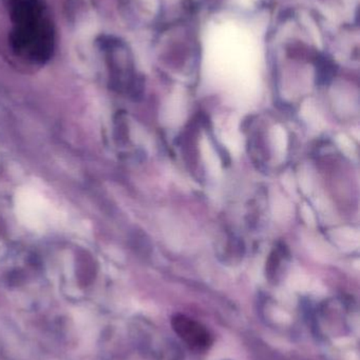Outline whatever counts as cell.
Here are the masks:
<instances>
[{
    "label": "cell",
    "instance_id": "cell-1",
    "mask_svg": "<svg viewBox=\"0 0 360 360\" xmlns=\"http://www.w3.org/2000/svg\"><path fill=\"white\" fill-rule=\"evenodd\" d=\"M173 331L192 350L202 352L213 344L209 330L198 321L185 315H175L171 319Z\"/></svg>",
    "mask_w": 360,
    "mask_h": 360
},
{
    "label": "cell",
    "instance_id": "cell-2",
    "mask_svg": "<svg viewBox=\"0 0 360 360\" xmlns=\"http://www.w3.org/2000/svg\"><path fill=\"white\" fill-rule=\"evenodd\" d=\"M334 72H335V69H334V65L331 63V61L328 60L325 57H321L318 59V71H317V74H318V80L321 82H329L330 80L333 77Z\"/></svg>",
    "mask_w": 360,
    "mask_h": 360
}]
</instances>
